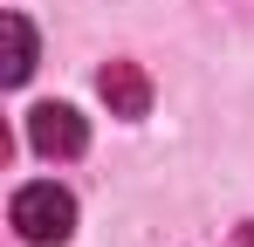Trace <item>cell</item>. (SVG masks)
<instances>
[{
	"mask_svg": "<svg viewBox=\"0 0 254 247\" xmlns=\"http://www.w3.org/2000/svg\"><path fill=\"white\" fill-rule=\"evenodd\" d=\"M7 213H14L21 241H35V247H62L69 234H76V199H69V185H55V179H35V185H21Z\"/></svg>",
	"mask_w": 254,
	"mask_h": 247,
	"instance_id": "cell-1",
	"label": "cell"
},
{
	"mask_svg": "<svg viewBox=\"0 0 254 247\" xmlns=\"http://www.w3.org/2000/svg\"><path fill=\"white\" fill-rule=\"evenodd\" d=\"M28 144L42 151V158H76L89 144V124L76 103H35L28 110Z\"/></svg>",
	"mask_w": 254,
	"mask_h": 247,
	"instance_id": "cell-2",
	"label": "cell"
},
{
	"mask_svg": "<svg viewBox=\"0 0 254 247\" xmlns=\"http://www.w3.org/2000/svg\"><path fill=\"white\" fill-rule=\"evenodd\" d=\"M96 96L110 103V117H144L151 110V76L137 62H103L96 69Z\"/></svg>",
	"mask_w": 254,
	"mask_h": 247,
	"instance_id": "cell-3",
	"label": "cell"
},
{
	"mask_svg": "<svg viewBox=\"0 0 254 247\" xmlns=\"http://www.w3.org/2000/svg\"><path fill=\"white\" fill-rule=\"evenodd\" d=\"M0 28H7V82H28L35 76V28H28V14H7Z\"/></svg>",
	"mask_w": 254,
	"mask_h": 247,
	"instance_id": "cell-4",
	"label": "cell"
},
{
	"mask_svg": "<svg viewBox=\"0 0 254 247\" xmlns=\"http://www.w3.org/2000/svg\"><path fill=\"white\" fill-rule=\"evenodd\" d=\"M234 247H254V227H241V234H234Z\"/></svg>",
	"mask_w": 254,
	"mask_h": 247,
	"instance_id": "cell-5",
	"label": "cell"
}]
</instances>
